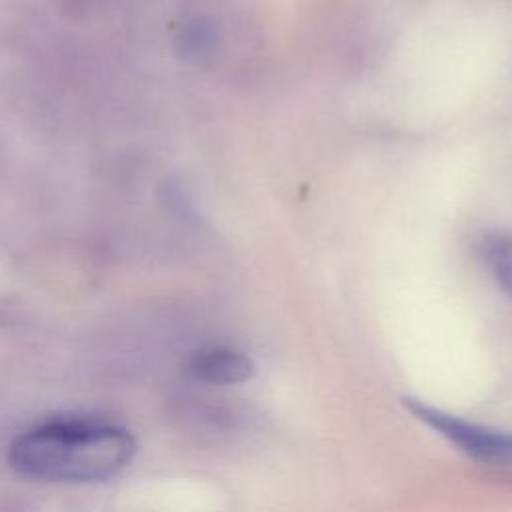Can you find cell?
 <instances>
[{
  "label": "cell",
  "mask_w": 512,
  "mask_h": 512,
  "mask_svg": "<svg viewBox=\"0 0 512 512\" xmlns=\"http://www.w3.org/2000/svg\"><path fill=\"white\" fill-rule=\"evenodd\" d=\"M134 436L104 420L58 418L16 436L8 448L10 466L42 482H102L134 458Z\"/></svg>",
  "instance_id": "6da1fadb"
},
{
  "label": "cell",
  "mask_w": 512,
  "mask_h": 512,
  "mask_svg": "<svg viewBox=\"0 0 512 512\" xmlns=\"http://www.w3.org/2000/svg\"><path fill=\"white\" fill-rule=\"evenodd\" d=\"M402 404L416 420L424 422L434 432L444 436L452 446H456L466 456L486 464L512 462L510 432H502L490 426H482L478 422L464 420L414 396H402Z\"/></svg>",
  "instance_id": "7a4b0ae2"
},
{
  "label": "cell",
  "mask_w": 512,
  "mask_h": 512,
  "mask_svg": "<svg viewBox=\"0 0 512 512\" xmlns=\"http://www.w3.org/2000/svg\"><path fill=\"white\" fill-rule=\"evenodd\" d=\"M184 372L190 380L210 386L240 384L254 376L256 366L244 352L228 346H204L188 354Z\"/></svg>",
  "instance_id": "3957f363"
},
{
  "label": "cell",
  "mask_w": 512,
  "mask_h": 512,
  "mask_svg": "<svg viewBox=\"0 0 512 512\" xmlns=\"http://www.w3.org/2000/svg\"><path fill=\"white\" fill-rule=\"evenodd\" d=\"M484 260L500 284V288L512 298V236L510 234H488L482 244Z\"/></svg>",
  "instance_id": "277c9868"
},
{
  "label": "cell",
  "mask_w": 512,
  "mask_h": 512,
  "mask_svg": "<svg viewBox=\"0 0 512 512\" xmlns=\"http://www.w3.org/2000/svg\"><path fill=\"white\" fill-rule=\"evenodd\" d=\"M216 26L206 18H192L178 34L180 52L188 58H202L216 46Z\"/></svg>",
  "instance_id": "5b68a950"
}]
</instances>
